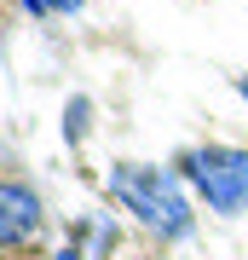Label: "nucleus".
Wrapping results in <instances>:
<instances>
[{
	"label": "nucleus",
	"instance_id": "7ed1b4c3",
	"mask_svg": "<svg viewBox=\"0 0 248 260\" xmlns=\"http://www.w3.org/2000/svg\"><path fill=\"white\" fill-rule=\"evenodd\" d=\"M35 232H41V197L18 179H0V249H18Z\"/></svg>",
	"mask_w": 248,
	"mask_h": 260
},
{
	"label": "nucleus",
	"instance_id": "f257e3e1",
	"mask_svg": "<svg viewBox=\"0 0 248 260\" xmlns=\"http://www.w3.org/2000/svg\"><path fill=\"white\" fill-rule=\"evenodd\" d=\"M110 191L116 203H127L150 232L162 237H185L191 232V203H185L179 179L167 168H150V162H116L110 168Z\"/></svg>",
	"mask_w": 248,
	"mask_h": 260
},
{
	"label": "nucleus",
	"instance_id": "f03ea898",
	"mask_svg": "<svg viewBox=\"0 0 248 260\" xmlns=\"http://www.w3.org/2000/svg\"><path fill=\"white\" fill-rule=\"evenodd\" d=\"M185 179L202 191V203L214 214H242L248 208V150L237 145H202V150H185Z\"/></svg>",
	"mask_w": 248,
	"mask_h": 260
},
{
	"label": "nucleus",
	"instance_id": "423d86ee",
	"mask_svg": "<svg viewBox=\"0 0 248 260\" xmlns=\"http://www.w3.org/2000/svg\"><path fill=\"white\" fill-rule=\"evenodd\" d=\"M58 260H81V254H75V249H64V254H58Z\"/></svg>",
	"mask_w": 248,
	"mask_h": 260
},
{
	"label": "nucleus",
	"instance_id": "20e7f679",
	"mask_svg": "<svg viewBox=\"0 0 248 260\" xmlns=\"http://www.w3.org/2000/svg\"><path fill=\"white\" fill-rule=\"evenodd\" d=\"M87 0H46V12H81Z\"/></svg>",
	"mask_w": 248,
	"mask_h": 260
},
{
	"label": "nucleus",
	"instance_id": "39448f33",
	"mask_svg": "<svg viewBox=\"0 0 248 260\" xmlns=\"http://www.w3.org/2000/svg\"><path fill=\"white\" fill-rule=\"evenodd\" d=\"M237 93H242V99H248V75H237Z\"/></svg>",
	"mask_w": 248,
	"mask_h": 260
}]
</instances>
